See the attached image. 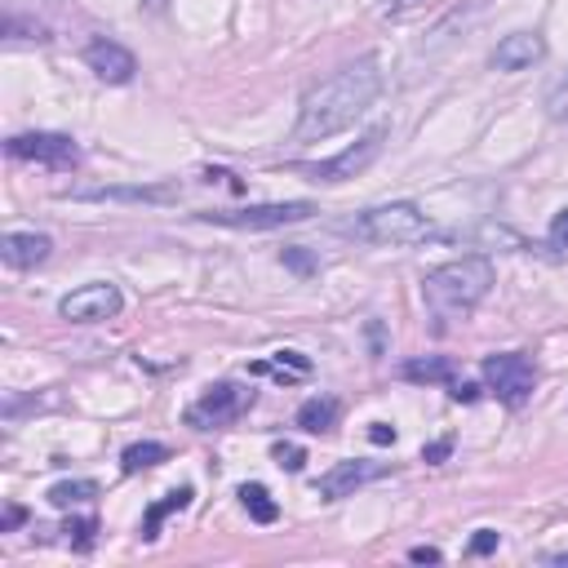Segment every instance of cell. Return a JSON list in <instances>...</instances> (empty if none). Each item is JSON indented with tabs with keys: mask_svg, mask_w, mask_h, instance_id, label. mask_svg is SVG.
I'll return each instance as SVG.
<instances>
[{
	"mask_svg": "<svg viewBox=\"0 0 568 568\" xmlns=\"http://www.w3.org/2000/svg\"><path fill=\"white\" fill-rule=\"evenodd\" d=\"M382 94V71H378V58H360L342 71H333L329 81L311 85L303 94V107H298V142H324L342 129H351L360 120Z\"/></svg>",
	"mask_w": 568,
	"mask_h": 568,
	"instance_id": "6da1fadb",
	"label": "cell"
},
{
	"mask_svg": "<svg viewBox=\"0 0 568 568\" xmlns=\"http://www.w3.org/2000/svg\"><path fill=\"white\" fill-rule=\"evenodd\" d=\"M488 289H493V262L484 253L453 258V262L422 275V303H426V311H431V320L440 329L458 324V320H471L475 307L488 298Z\"/></svg>",
	"mask_w": 568,
	"mask_h": 568,
	"instance_id": "7a4b0ae2",
	"label": "cell"
},
{
	"mask_svg": "<svg viewBox=\"0 0 568 568\" xmlns=\"http://www.w3.org/2000/svg\"><path fill=\"white\" fill-rule=\"evenodd\" d=\"M346 236L369 240V245H413L426 240V213L413 200H391V204H374L365 213H355L351 223H342Z\"/></svg>",
	"mask_w": 568,
	"mask_h": 568,
	"instance_id": "3957f363",
	"label": "cell"
},
{
	"mask_svg": "<svg viewBox=\"0 0 568 568\" xmlns=\"http://www.w3.org/2000/svg\"><path fill=\"white\" fill-rule=\"evenodd\" d=\"M316 213L311 200H284V204H249V209H209L200 213V223H218L236 232H271V227H294L307 223Z\"/></svg>",
	"mask_w": 568,
	"mask_h": 568,
	"instance_id": "277c9868",
	"label": "cell"
},
{
	"mask_svg": "<svg viewBox=\"0 0 568 568\" xmlns=\"http://www.w3.org/2000/svg\"><path fill=\"white\" fill-rule=\"evenodd\" d=\"M480 374H484L488 391L502 400V404H511V409H520V404L533 395V387H537V365L529 360V355H520V351L488 355Z\"/></svg>",
	"mask_w": 568,
	"mask_h": 568,
	"instance_id": "5b68a950",
	"label": "cell"
},
{
	"mask_svg": "<svg viewBox=\"0 0 568 568\" xmlns=\"http://www.w3.org/2000/svg\"><path fill=\"white\" fill-rule=\"evenodd\" d=\"M382 142H387V129H369L365 138H355L346 152H338L333 161H320V165H298V174H307L311 182H346L355 174H365L378 156H382Z\"/></svg>",
	"mask_w": 568,
	"mask_h": 568,
	"instance_id": "8992f818",
	"label": "cell"
},
{
	"mask_svg": "<svg viewBox=\"0 0 568 568\" xmlns=\"http://www.w3.org/2000/svg\"><path fill=\"white\" fill-rule=\"evenodd\" d=\"M5 152L14 161H32V165H45V169H76L81 165V147L71 142L67 133H14L5 142Z\"/></svg>",
	"mask_w": 568,
	"mask_h": 568,
	"instance_id": "52a82bcc",
	"label": "cell"
},
{
	"mask_svg": "<svg viewBox=\"0 0 568 568\" xmlns=\"http://www.w3.org/2000/svg\"><path fill=\"white\" fill-rule=\"evenodd\" d=\"M249 404H253V391H249V387H240V382H213V387L191 404L187 422L200 426V431H213V426L236 422Z\"/></svg>",
	"mask_w": 568,
	"mask_h": 568,
	"instance_id": "ba28073f",
	"label": "cell"
},
{
	"mask_svg": "<svg viewBox=\"0 0 568 568\" xmlns=\"http://www.w3.org/2000/svg\"><path fill=\"white\" fill-rule=\"evenodd\" d=\"M120 307H125L120 289L107 284V280H98V284H85V289H76V294H67L58 303V316L71 320V324H98V320L120 316Z\"/></svg>",
	"mask_w": 568,
	"mask_h": 568,
	"instance_id": "9c48e42d",
	"label": "cell"
},
{
	"mask_svg": "<svg viewBox=\"0 0 568 568\" xmlns=\"http://www.w3.org/2000/svg\"><path fill=\"white\" fill-rule=\"evenodd\" d=\"M85 67L94 71L98 81H107V85H129V81H133V71H138V58H133L125 45L98 36V40L85 45Z\"/></svg>",
	"mask_w": 568,
	"mask_h": 568,
	"instance_id": "30bf717a",
	"label": "cell"
},
{
	"mask_svg": "<svg viewBox=\"0 0 568 568\" xmlns=\"http://www.w3.org/2000/svg\"><path fill=\"white\" fill-rule=\"evenodd\" d=\"M542 58H546L542 32H511V36L497 40V49H493V67L497 71H529Z\"/></svg>",
	"mask_w": 568,
	"mask_h": 568,
	"instance_id": "8fae6325",
	"label": "cell"
},
{
	"mask_svg": "<svg viewBox=\"0 0 568 568\" xmlns=\"http://www.w3.org/2000/svg\"><path fill=\"white\" fill-rule=\"evenodd\" d=\"M49 253H54V240L40 232H10L0 240V258L14 271H36L40 262H49Z\"/></svg>",
	"mask_w": 568,
	"mask_h": 568,
	"instance_id": "7c38bea8",
	"label": "cell"
},
{
	"mask_svg": "<svg viewBox=\"0 0 568 568\" xmlns=\"http://www.w3.org/2000/svg\"><path fill=\"white\" fill-rule=\"evenodd\" d=\"M374 475H378V466H369V462H333V466L320 475L316 493L324 497V502H338V497H351L360 484H369Z\"/></svg>",
	"mask_w": 568,
	"mask_h": 568,
	"instance_id": "4fadbf2b",
	"label": "cell"
},
{
	"mask_svg": "<svg viewBox=\"0 0 568 568\" xmlns=\"http://www.w3.org/2000/svg\"><path fill=\"white\" fill-rule=\"evenodd\" d=\"M71 200H178L174 187H90V191H71Z\"/></svg>",
	"mask_w": 568,
	"mask_h": 568,
	"instance_id": "5bb4252c",
	"label": "cell"
},
{
	"mask_svg": "<svg viewBox=\"0 0 568 568\" xmlns=\"http://www.w3.org/2000/svg\"><path fill=\"white\" fill-rule=\"evenodd\" d=\"M333 422H338V400H329V395H316V400H307L298 409V426H303V431H311V436L333 431Z\"/></svg>",
	"mask_w": 568,
	"mask_h": 568,
	"instance_id": "9a60e30c",
	"label": "cell"
},
{
	"mask_svg": "<svg viewBox=\"0 0 568 568\" xmlns=\"http://www.w3.org/2000/svg\"><path fill=\"white\" fill-rule=\"evenodd\" d=\"M253 374H275V378H284V382H298V378L311 374V360H307L303 351H275L267 365H253Z\"/></svg>",
	"mask_w": 568,
	"mask_h": 568,
	"instance_id": "2e32d148",
	"label": "cell"
},
{
	"mask_svg": "<svg viewBox=\"0 0 568 568\" xmlns=\"http://www.w3.org/2000/svg\"><path fill=\"white\" fill-rule=\"evenodd\" d=\"M161 462H169V449H165V445H156V440H142V445H129V449L120 453V466H125V475H138V471H152V466H161Z\"/></svg>",
	"mask_w": 568,
	"mask_h": 568,
	"instance_id": "e0dca14e",
	"label": "cell"
},
{
	"mask_svg": "<svg viewBox=\"0 0 568 568\" xmlns=\"http://www.w3.org/2000/svg\"><path fill=\"white\" fill-rule=\"evenodd\" d=\"M187 507H191V488H174V493H165L161 502L147 511V520H142V537L152 542V537L161 533V520H165V516H174V511H187Z\"/></svg>",
	"mask_w": 568,
	"mask_h": 568,
	"instance_id": "ac0fdd59",
	"label": "cell"
},
{
	"mask_svg": "<svg viewBox=\"0 0 568 568\" xmlns=\"http://www.w3.org/2000/svg\"><path fill=\"white\" fill-rule=\"evenodd\" d=\"M94 497H98V484L94 480H62V484H54L49 488V502L54 507H81V502H94Z\"/></svg>",
	"mask_w": 568,
	"mask_h": 568,
	"instance_id": "d6986e66",
	"label": "cell"
},
{
	"mask_svg": "<svg viewBox=\"0 0 568 568\" xmlns=\"http://www.w3.org/2000/svg\"><path fill=\"white\" fill-rule=\"evenodd\" d=\"M240 502H245V511H249L258 524H275V520H280V507L271 502V493H267L262 484H240Z\"/></svg>",
	"mask_w": 568,
	"mask_h": 568,
	"instance_id": "ffe728a7",
	"label": "cell"
},
{
	"mask_svg": "<svg viewBox=\"0 0 568 568\" xmlns=\"http://www.w3.org/2000/svg\"><path fill=\"white\" fill-rule=\"evenodd\" d=\"M404 378L409 382H453V365L449 360H409Z\"/></svg>",
	"mask_w": 568,
	"mask_h": 568,
	"instance_id": "44dd1931",
	"label": "cell"
},
{
	"mask_svg": "<svg viewBox=\"0 0 568 568\" xmlns=\"http://www.w3.org/2000/svg\"><path fill=\"white\" fill-rule=\"evenodd\" d=\"M546 111H551V120H568V76H559V81L551 85V94H546Z\"/></svg>",
	"mask_w": 568,
	"mask_h": 568,
	"instance_id": "7402d4cb",
	"label": "cell"
},
{
	"mask_svg": "<svg viewBox=\"0 0 568 568\" xmlns=\"http://www.w3.org/2000/svg\"><path fill=\"white\" fill-rule=\"evenodd\" d=\"M271 458H275V466H280V471H294V475H298V471H303V462H307V453H303L298 445H275V449H271Z\"/></svg>",
	"mask_w": 568,
	"mask_h": 568,
	"instance_id": "603a6c76",
	"label": "cell"
},
{
	"mask_svg": "<svg viewBox=\"0 0 568 568\" xmlns=\"http://www.w3.org/2000/svg\"><path fill=\"white\" fill-rule=\"evenodd\" d=\"M62 533H67V542H76L81 551H90V546H94L98 524H94V520H67V529H62Z\"/></svg>",
	"mask_w": 568,
	"mask_h": 568,
	"instance_id": "cb8c5ba5",
	"label": "cell"
},
{
	"mask_svg": "<svg viewBox=\"0 0 568 568\" xmlns=\"http://www.w3.org/2000/svg\"><path fill=\"white\" fill-rule=\"evenodd\" d=\"M284 267H294L298 275H311V271H316V258L303 253V249H284Z\"/></svg>",
	"mask_w": 568,
	"mask_h": 568,
	"instance_id": "d4e9b609",
	"label": "cell"
},
{
	"mask_svg": "<svg viewBox=\"0 0 568 568\" xmlns=\"http://www.w3.org/2000/svg\"><path fill=\"white\" fill-rule=\"evenodd\" d=\"M551 245H555V249H568V209L555 213V223H551Z\"/></svg>",
	"mask_w": 568,
	"mask_h": 568,
	"instance_id": "484cf974",
	"label": "cell"
},
{
	"mask_svg": "<svg viewBox=\"0 0 568 568\" xmlns=\"http://www.w3.org/2000/svg\"><path fill=\"white\" fill-rule=\"evenodd\" d=\"M497 551V533L493 529H480L475 537H471V555H493Z\"/></svg>",
	"mask_w": 568,
	"mask_h": 568,
	"instance_id": "4316f807",
	"label": "cell"
},
{
	"mask_svg": "<svg viewBox=\"0 0 568 568\" xmlns=\"http://www.w3.org/2000/svg\"><path fill=\"white\" fill-rule=\"evenodd\" d=\"M369 440H374V445H395V426H387V422H374Z\"/></svg>",
	"mask_w": 568,
	"mask_h": 568,
	"instance_id": "83f0119b",
	"label": "cell"
},
{
	"mask_svg": "<svg viewBox=\"0 0 568 568\" xmlns=\"http://www.w3.org/2000/svg\"><path fill=\"white\" fill-rule=\"evenodd\" d=\"M409 559H413V564H440V551H436V546H413Z\"/></svg>",
	"mask_w": 568,
	"mask_h": 568,
	"instance_id": "f1b7e54d",
	"label": "cell"
},
{
	"mask_svg": "<svg viewBox=\"0 0 568 568\" xmlns=\"http://www.w3.org/2000/svg\"><path fill=\"white\" fill-rule=\"evenodd\" d=\"M453 400H458V404H471V400H480V387H475V382H453Z\"/></svg>",
	"mask_w": 568,
	"mask_h": 568,
	"instance_id": "f546056e",
	"label": "cell"
},
{
	"mask_svg": "<svg viewBox=\"0 0 568 568\" xmlns=\"http://www.w3.org/2000/svg\"><path fill=\"white\" fill-rule=\"evenodd\" d=\"M449 449H453V445H449V440H440V445H431V449H422V458H426V462H445V458H449Z\"/></svg>",
	"mask_w": 568,
	"mask_h": 568,
	"instance_id": "4dcf8cb0",
	"label": "cell"
},
{
	"mask_svg": "<svg viewBox=\"0 0 568 568\" xmlns=\"http://www.w3.org/2000/svg\"><path fill=\"white\" fill-rule=\"evenodd\" d=\"M23 520H27V516H23V507H10V511H5V520H0V533H10V529H19Z\"/></svg>",
	"mask_w": 568,
	"mask_h": 568,
	"instance_id": "1f68e13d",
	"label": "cell"
}]
</instances>
